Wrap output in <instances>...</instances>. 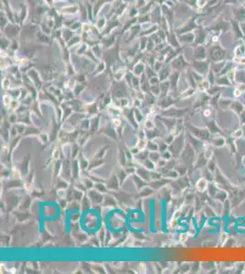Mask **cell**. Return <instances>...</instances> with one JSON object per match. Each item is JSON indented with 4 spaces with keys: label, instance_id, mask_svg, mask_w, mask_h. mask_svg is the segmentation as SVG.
Instances as JSON below:
<instances>
[{
    "label": "cell",
    "instance_id": "6da1fadb",
    "mask_svg": "<svg viewBox=\"0 0 245 274\" xmlns=\"http://www.w3.org/2000/svg\"><path fill=\"white\" fill-rule=\"evenodd\" d=\"M230 108H231L232 111L234 112L237 115H240L241 113L244 112V110H245L244 105H243L241 102H240L239 101L232 102L231 103V105H230Z\"/></svg>",
    "mask_w": 245,
    "mask_h": 274
},
{
    "label": "cell",
    "instance_id": "7a4b0ae2",
    "mask_svg": "<svg viewBox=\"0 0 245 274\" xmlns=\"http://www.w3.org/2000/svg\"><path fill=\"white\" fill-rule=\"evenodd\" d=\"M229 192L227 191L226 189H220L218 191V193L215 195V196L213 198H215L217 201H219L220 203L223 204L227 199H229Z\"/></svg>",
    "mask_w": 245,
    "mask_h": 274
},
{
    "label": "cell",
    "instance_id": "3957f363",
    "mask_svg": "<svg viewBox=\"0 0 245 274\" xmlns=\"http://www.w3.org/2000/svg\"><path fill=\"white\" fill-rule=\"evenodd\" d=\"M224 55H225L224 50L221 49H220V48L214 49L212 50V52H211V57H212V59H213L214 60H216V61H217V60H222L223 57H224Z\"/></svg>",
    "mask_w": 245,
    "mask_h": 274
},
{
    "label": "cell",
    "instance_id": "277c9868",
    "mask_svg": "<svg viewBox=\"0 0 245 274\" xmlns=\"http://www.w3.org/2000/svg\"><path fill=\"white\" fill-rule=\"evenodd\" d=\"M208 183L205 177L200 178L197 183V188L200 192H204L206 189H208Z\"/></svg>",
    "mask_w": 245,
    "mask_h": 274
},
{
    "label": "cell",
    "instance_id": "5b68a950",
    "mask_svg": "<svg viewBox=\"0 0 245 274\" xmlns=\"http://www.w3.org/2000/svg\"><path fill=\"white\" fill-rule=\"evenodd\" d=\"M212 143L214 146H216V147H222V146H224L226 144V139L223 136L218 134V137L213 139Z\"/></svg>",
    "mask_w": 245,
    "mask_h": 274
},
{
    "label": "cell",
    "instance_id": "8992f818",
    "mask_svg": "<svg viewBox=\"0 0 245 274\" xmlns=\"http://www.w3.org/2000/svg\"><path fill=\"white\" fill-rule=\"evenodd\" d=\"M232 202L230 199H227L225 202L223 203V206H222V212H223V216L226 217L228 216L229 213H230V209L232 208Z\"/></svg>",
    "mask_w": 245,
    "mask_h": 274
},
{
    "label": "cell",
    "instance_id": "52a82bcc",
    "mask_svg": "<svg viewBox=\"0 0 245 274\" xmlns=\"http://www.w3.org/2000/svg\"><path fill=\"white\" fill-rule=\"evenodd\" d=\"M208 124H211V128H209V132L212 133V134H220L221 130L220 129L219 126H218V124H217L214 121L209 122Z\"/></svg>",
    "mask_w": 245,
    "mask_h": 274
},
{
    "label": "cell",
    "instance_id": "ba28073f",
    "mask_svg": "<svg viewBox=\"0 0 245 274\" xmlns=\"http://www.w3.org/2000/svg\"><path fill=\"white\" fill-rule=\"evenodd\" d=\"M208 194H209V196H212V197H214L215 195H216V194L218 193V191L220 190V189L217 187V186L214 185V184H209L208 187Z\"/></svg>",
    "mask_w": 245,
    "mask_h": 274
},
{
    "label": "cell",
    "instance_id": "9c48e42d",
    "mask_svg": "<svg viewBox=\"0 0 245 274\" xmlns=\"http://www.w3.org/2000/svg\"><path fill=\"white\" fill-rule=\"evenodd\" d=\"M243 136H244V134H243L242 128H238V129L235 130V131L232 133V137H233L235 140H236V139H241V138H242Z\"/></svg>",
    "mask_w": 245,
    "mask_h": 274
},
{
    "label": "cell",
    "instance_id": "30bf717a",
    "mask_svg": "<svg viewBox=\"0 0 245 274\" xmlns=\"http://www.w3.org/2000/svg\"><path fill=\"white\" fill-rule=\"evenodd\" d=\"M212 155H213V149H212V146L208 144L207 145V148H206V151H205V157L207 159H211L212 158Z\"/></svg>",
    "mask_w": 245,
    "mask_h": 274
},
{
    "label": "cell",
    "instance_id": "8fae6325",
    "mask_svg": "<svg viewBox=\"0 0 245 274\" xmlns=\"http://www.w3.org/2000/svg\"><path fill=\"white\" fill-rule=\"evenodd\" d=\"M217 83H218L219 85H221V86H228V85L231 84L230 80H229L228 78H227V77H221V78L218 79Z\"/></svg>",
    "mask_w": 245,
    "mask_h": 274
},
{
    "label": "cell",
    "instance_id": "7c38bea8",
    "mask_svg": "<svg viewBox=\"0 0 245 274\" xmlns=\"http://www.w3.org/2000/svg\"><path fill=\"white\" fill-rule=\"evenodd\" d=\"M208 169L211 171V172H212V173H214L216 170H217V166H216V162H215V160H213V159H211V160H209V162H208Z\"/></svg>",
    "mask_w": 245,
    "mask_h": 274
},
{
    "label": "cell",
    "instance_id": "4fadbf2b",
    "mask_svg": "<svg viewBox=\"0 0 245 274\" xmlns=\"http://www.w3.org/2000/svg\"><path fill=\"white\" fill-rule=\"evenodd\" d=\"M228 235H227L226 233H224V232H222L221 233V235H220V242H221V246H223L227 241H228Z\"/></svg>",
    "mask_w": 245,
    "mask_h": 274
},
{
    "label": "cell",
    "instance_id": "5bb4252c",
    "mask_svg": "<svg viewBox=\"0 0 245 274\" xmlns=\"http://www.w3.org/2000/svg\"><path fill=\"white\" fill-rule=\"evenodd\" d=\"M239 116V121H240V123H241V125H243V124H245V111L243 112V113H241L240 115H238Z\"/></svg>",
    "mask_w": 245,
    "mask_h": 274
},
{
    "label": "cell",
    "instance_id": "9a60e30c",
    "mask_svg": "<svg viewBox=\"0 0 245 274\" xmlns=\"http://www.w3.org/2000/svg\"><path fill=\"white\" fill-rule=\"evenodd\" d=\"M237 13H238V15H237V18L238 19H240V20H241V19H243L244 18V11L242 10V9H240V10H237Z\"/></svg>",
    "mask_w": 245,
    "mask_h": 274
},
{
    "label": "cell",
    "instance_id": "2e32d148",
    "mask_svg": "<svg viewBox=\"0 0 245 274\" xmlns=\"http://www.w3.org/2000/svg\"><path fill=\"white\" fill-rule=\"evenodd\" d=\"M211 114V110H208H208H205V112H204V115H205V116L208 117V116H209Z\"/></svg>",
    "mask_w": 245,
    "mask_h": 274
},
{
    "label": "cell",
    "instance_id": "e0dca14e",
    "mask_svg": "<svg viewBox=\"0 0 245 274\" xmlns=\"http://www.w3.org/2000/svg\"><path fill=\"white\" fill-rule=\"evenodd\" d=\"M242 164H244V166H245V155L242 157Z\"/></svg>",
    "mask_w": 245,
    "mask_h": 274
},
{
    "label": "cell",
    "instance_id": "ac0fdd59",
    "mask_svg": "<svg viewBox=\"0 0 245 274\" xmlns=\"http://www.w3.org/2000/svg\"><path fill=\"white\" fill-rule=\"evenodd\" d=\"M243 273H245V265H244V268H243Z\"/></svg>",
    "mask_w": 245,
    "mask_h": 274
},
{
    "label": "cell",
    "instance_id": "d6986e66",
    "mask_svg": "<svg viewBox=\"0 0 245 274\" xmlns=\"http://www.w3.org/2000/svg\"><path fill=\"white\" fill-rule=\"evenodd\" d=\"M244 111H245V110H244Z\"/></svg>",
    "mask_w": 245,
    "mask_h": 274
}]
</instances>
